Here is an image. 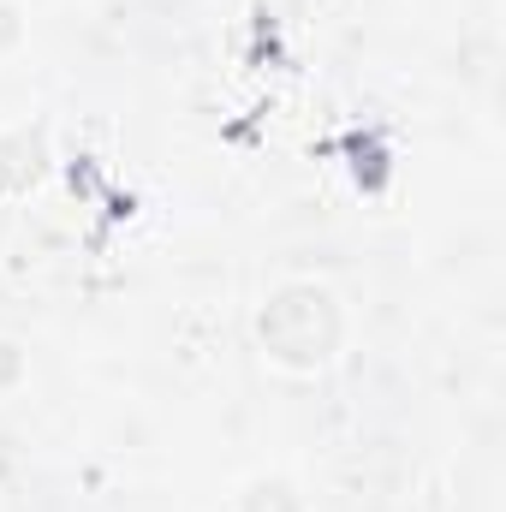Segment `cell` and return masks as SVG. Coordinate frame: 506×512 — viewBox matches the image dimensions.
<instances>
[{
	"label": "cell",
	"mask_w": 506,
	"mask_h": 512,
	"mask_svg": "<svg viewBox=\"0 0 506 512\" xmlns=\"http://www.w3.org/2000/svg\"><path fill=\"white\" fill-rule=\"evenodd\" d=\"M256 352L268 370L280 376H328L346 352V304L328 280L316 274H292V280H274L256 304Z\"/></svg>",
	"instance_id": "obj_1"
},
{
	"label": "cell",
	"mask_w": 506,
	"mask_h": 512,
	"mask_svg": "<svg viewBox=\"0 0 506 512\" xmlns=\"http://www.w3.org/2000/svg\"><path fill=\"white\" fill-rule=\"evenodd\" d=\"M48 173V131L42 126H6L0 131V191L24 197Z\"/></svg>",
	"instance_id": "obj_2"
},
{
	"label": "cell",
	"mask_w": 506,
	"mask_h": 512,
	"mask_svg": "<svg viewBox=\"0 0 506 512\" xmlns=\"http://www.w3.org/2000/svg\"><path fill=\"white\" fill-rule=\"evenodd\" d=\"M233 512H310V501L292 471H251L233 489Z\"/></svg>",
	"instance_id": "obj_3"
},
{
	"label": "cell",
	"mask_w": 506,
	"mask_h": 512,
	"mask_svg": "<svg viewBox=\"0 0 506 512\" xmlns=\"http://www.w3.org/2000/svg\"><path fill=\"white\" fill-rule=\"evenodd\" d=\"M24 36H30V12H24V0H0V60L18 54Z\"/></svg>",
	"instance_id": "obj_4"
},
{
	"label": "cell",
	"mask_w": 506,
	"mask_h": 512,
	"mask_svg": "<svg viewBox=\"0 0 506 512\" xmlns=\"http://www.w3.org/2000/svg\"><path fill=\"white\" fill-rule=\"evenodd\" d=\"M24 382H30V352L0 334V393H18Z\"/></svg>",
	"instance_id": "obj_5"
}]
</instances>
